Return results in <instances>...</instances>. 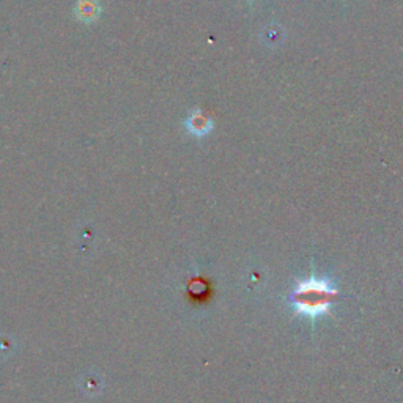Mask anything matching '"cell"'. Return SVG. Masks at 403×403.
Listing matches in <instances>:
<instances>
[{"mask_svg":"<svg viewBox=\"0 0 403 403\" xmlns=\"http://www.w3.org/2000/svg\"><path fill=\"white\" fill-rule=\"evenodd\" d=\"M337 296L339 291L330 280L310 278L296 285L291 293V302L298 314L317 318L328 314Z\"/></svg>","mask_w":403,"mask_h":403,"instance_id":"cell-1","label":"cell"},{"mask_svg":"<svg viewBox=\"0 0 403 403\" xmlns=\"http://www.w3.org/2000/svg\"><path fill=\"white\" fill-rule=\"evenodd\" d=\"M184 125H186V130L191 132V134L195 137H204L213 130V121H211L210 117H206L200 112L191 114L188 117V120L184 121Z\"/></svg>","mask_w":403,"mask_h":403,"instance_id":"cell-2","label":"cell"},{"mask_svg":"<svg viewBox=\"0 0 403 403\" xmlns=\"http://www.w3.org/2000/svg\"><path fill=\"white\" fill-rule=\"evenodd\" d=\"M101 13L98 0H79L76 7V14L84 23H93Z\"/></svg>","mask_w":403,"mask_h":403,"instance_id":"cell-3","label":"cell"}]
</instances>
